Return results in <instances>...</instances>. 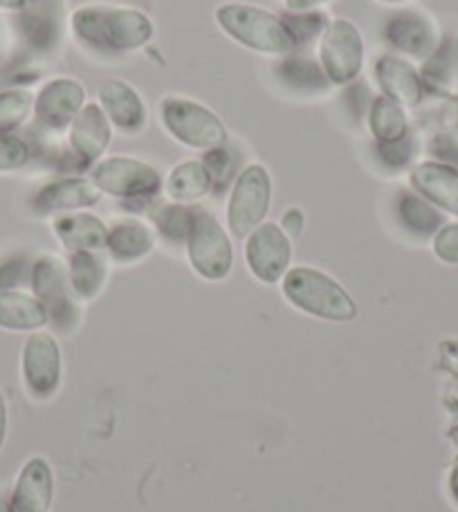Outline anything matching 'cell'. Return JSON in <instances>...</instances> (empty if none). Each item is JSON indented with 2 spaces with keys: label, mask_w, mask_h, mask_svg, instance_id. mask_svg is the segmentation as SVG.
Masks as SVG:
<instances>
[{
  "label": "cell",
  "mask_w": 458,
  "mask_h": 512,
  "mask_svg": "<svg viewBox=\"0 0 458 512\" xmlns=\"http://www.w3.org/2000/svg\"><path fill=\"white\" fill-rule=\"evenodd\" d=\"M200 160H203L214 187H225V185H229V182H234L238 171L243 169V167H238V155L229 142L223 146H216V149H212V151H205Z\"/></svg>",
  "instance_id": "obj_31"
},
{
  "label": "cell",
  "mask_w": 458,
  "mask_h": 512,
  "mask_svg": "<svg viewBox=\"0 0 458 512\" xmlns=\"http://www.w3.org/2000/svg\"><path fill=\"white\" fill-rule=\"evenodd\" d=\"M34 111V95L23 88H9L0 93V133H14Z\"/></svg>",
  "instance_id": "obj_30"
},
{
  "label": "cell",
  "mask_w": 458,
  "mask_h": 512,
  "mask_svg": "<svg viewBox=\"0 0 458 512\" xmlns=\"http://www.w3.org/2000/svg\"><path fill=\"white\" fill-rule=\"evenodd\" d=\"M281 18L286 23L297 50L301 52H306V48L322 39L324 30L331 23V18H328L324 9H313V12H288L286 9V14H281Z\"/></svg>",
  "instance_id": "obj_29"
},
{
  "label": "cell",
  "mask_w": 458,
  "mask_h": 512,
  "mask_svg": "<svg viewBox=\"0 0 458 512\" xmlns=\"http://www.w3.org/2000/svg\"><path fill=\"white\" fill-rule=\"evenodd\" d=\"M30 283L50 315V324L59 331H72L81 317V301L75 297L68 279V265L59 256L43 254L30 265Z\"/></svg>",
  "instance_id": "obj_9"
},
{
  "label": "cell",
  "mask_w": 458,
  "mask_h": 512,
  "mask_svg": "<svg viewBox=\"0 0 458 512\" xmlns=\"http://www.w3.org/2000/svg\"><path fill=\"white\" fill-rule=\"evenodd\" d=\"M97 104L102 106L108 122L122 135H140L146 131L151 111L140 90L126 79L111 77L97 90Z\"/></svg>",
  "instance_id": "obj_14"
},
{
  "label": "cell",
  "mask_w": 458,
  "mask_h": 512,
  "mask_svg": "<svg viewBox=\"0 0 458 512\" xmlns=\"http://www.w3.org/2000/svg\"><path fill=\"white\" fill-rule=\"evenodd\" d=\"M7 423H9V414H7V402L3 391H0V450H3L5 438H7Z\"/></svg>",
  "instance_id": "obj_38"
},
{
  "label": "cell",
  "mask_w": 458,
  "mask_h": 512,
  "mask_svg": "<svg viewBox=\"0 0 458 512\" xmlns=\"http://www.w3.org/2000/svg\"><path fill=\"white\" fill-rule=\"evenodd\" d=\"M243 254L247 270L256 281L277 286L292 268V239L279 223L265 221L247 236Z\"/></svg>",
  "instance_id": "obj_12"
},
{
  "label": "cell",
  "mask_w": 458,
  "mask_h": 512,
  "mask_svg": "<svg viewBox=\"0 0 458 512\" xmlns=\"http://www.w3.org/2000/svg\"><path fill=\"white\" fill-rule=\"evenodd\" d=\"M214 21L229 41L263 57H286L297 52L281 14L250 3H223L214 9Z\"/></svg>",
  "instance_id": "obj_2"
},
{
  "label": "cell",
  "mask_w": 458,
  "mask_h": 512,
  "mask_svg": "<svg viewBox=\"0 0 458 512\" xmlns=\"http://www.w3.org/2000/svg\"><path fill=\"white\" fill-rule=\"evenodd\" d=\"M382 39L393 54L427 61L441 48V27L425 9L400 7L384 21Z\"/></svg>",
  "instance_id": "obj_11"
},
{
  "label": "cell",
  "mask_w": 458,
  "mask_h": 512,
  "mask_svg": "<svg viewBox=\"0 0 458 512\" xmlns=\"http://www.w3.org/2000/svg\"><path fill=\"white\" fill-rule=\"evenodd\" d=\"M373 81L380 88V95L405 108L420 106L427 95L423 72L411 63V59L393 52H382L375 57Z\"/></svg>",
  "instance_id": "obj_15"
},
{
  "label": "cell",
  "mask_w": 458,
  "mask_h": 512,
  "mask_svg": "<svg viewBox=\"0 0 458 512\" xmlns=\"http://www.w3.org/2000/svg\"><path fill=\"white\" fill-rule=\"evenodd\" d=\"M113 124L97 102H88L68 128L70 151L81 164H97L113 142Z\"/></svg>",
  "instance_id": "obj_16"
},
{
  "label": "cell",
  "mask_w": 458,
  "mask_h": 512,
  "mask_svg": "<svg viewBox=\"0 0 458 512\" xmlns=\"http://www.w3.org/2000/svg\"><path fill=\"white\" fill-rule=\"evenodd\" d=\"M366 128H369L373 142H398L411 133L407 108L384 95L373 97L366 108Z\"/></svg>",
  "instance_id": "obj_27"
},
{
  "label": "cell",
  "mask_w": 458,
  "mask_h": 512,
  "mask_svg": "<svg viewBox=\"0 0 458 512\" xmlns=\"http://www.w3.org/2000/svg\"><path fill=\"white\" fill-rule=\"evenodd\" d=\"M378 3H384V5H405V3H409V0H378Z\"/></svg>",
  "instance_id": "obj_42"
},
{
  "label": "cell",
  "mask_w": 458,
  "mask_h": 512,
  "mask_svg": "<svg viewBox=\"0 0 458 512\" xmlns=\"http://www.w3.org/2000/svg\"><path fill=\"white\" fill-rule=\"evenodd\" d=\"M30 144L16 133H0V173L23 169L30 162Z\"/></svg>",
  "instance_id": "obj_33"
},
{
  "label": "cell",
  "mask_w": 458,
  "mask_h": 512,
  "mask_svg": "<svg viewBox=\"0 0 458 512\" xmlns=\"http://www.w3.org/2000/svg\"><path fill=\"white\" fill-rule=\"evenodd\" d=\"M187 261L203 281H225L234 270V243L229 230L207 209L196 207L194 225L185 243Z\"/></svg>",
  "instance_id": "obj_7"
},
{
  "label": "cell",
  "mask_w": 458,
  "mask_h": 512,
  "mask_svg": "<svg viewBox=\"0 0 458 512\" xmlns=\"http://www.w3.org/2000/svg\"><path fill=\"white\" fill-rule=\"evenodd\" d=\"M21 378L27 396L48 402L57 396L63 380V353L57 337L45 331L27 335L21 351Z\"/></svg>",
  "instance_id": "obj_10"
},
{
  "label": "cell",
  "mask_w": 458,
  "mask_h": 512,
  "mask_svg": "<svg viewBox=\"0 0 458 512\" xmlns=\"http://www.w3.org/2000/svg\"><path fill=\"white\" fill-rule=\"evenodd\" d=\"M108 256L104 252H72L68 256L70 288L79 301H93L106 286Z\"/></svg>",
  "instance_id": "obj_25"
},
{
  "label": "cell",
  "mask_w": 458,
  "mask_h": 512,
  "mask_svg": "<svg viewBox=\"0 0 458 512\" xmlns=\"http://www.w3.org/2000/svg\"><path fill=\"white\" fill-rule=\"evenodd\" d=\"M331 0H283L288 12H313V9H322Z\"/></svg>",
  "instance_id": "obj_37"
},
{
  "label": "cell",
  "mask_w": 458,
  "mask_h": 512,
  "mask_svg": "<svg viewBox=\"0 0 458 512\" xmlns=\"http://www.w3.org/2000/svg\"><path fill=\"white\" fill-rule=\"evenodd\" d=\"M279 225H281V230L290 236V239H297V236H301V232H304L306 216L299 207H290L283 212Z\"/></svg>",
  "instance_id": "obj_36"
},
{
  "label": "cell",
  "mask_w": 458,
  "mask_h": 512,
  "mask_svg": "<svg viewBox=\"0 0 458 512\" xmlns=\"http://www.w3.org/2000/svg\"><path fill=\"white\" fill-rule=\"evenodd\" d=\"M194 216H196V207L191 205H180V203H167L160 205L153 212V230L158 236H162L164 241L176 243V245H185L187 236L191 232V225H194Z\"/></svg>",
  "instance_id": "obj_28"
},
{
  "label": "cell",
  "mask_w": 458,
  "mask_h": 512,
  "mask_svg": "<svg viewBox=\"0 0 458 512\" xmlns=\"http://www.w3.org/2000/svg\"><path fill=\"white\" fill-rule=\"evenodd\" d=\"M288 304L308 317L324 322H353L360 313L355 299L340 281L313 265H295L281 279Z\"/></svg>",
  "instance_id": "obj_3"
},
{
  "label": "cell",
  "mask_w": 458,
  "mask_h": 512,
  "mask_svg": "<svg viewBox=\"0 0 458 512\" xmlns=\"http://www.w3.org/2000/svg\"><path fill=\"white\" fill-rule=\"evenodd\" d=\"M396 218L402 230L416 239H434V234L445 225V216L429 200L411 191H398L396 196Z\"/></svg>",
  "instance_id": "obj_24"
},
{
  "label": "cell",
  "mask_w": 458,
  "mask_h": 512,
  "mask_svg": "<svg viewBox=\"0 0 458 512\" xmlns=\"http://www.w3.org/2000/svg\"><path fill=\"white\" fill-rule=\"evenodd\" d=\"M411 189L445 214L458 216V169L450 162L425 160L409 173Z\"/></svg>",
  "instance_id": "obj_18"
},
{
  "label": "cell",
  "mask_w": 458,
  "mask_h": 512,
  "mask_svg": "<svg viewBox=\"0 0 458 512\" xmlns=\"http://www.w3.org/2000/svg\"><path fill=\"white\" fill-rule=\"evenodd\" d=\"M27 0H0V9L5 12H23Z\"/></svg>",
  "instance_id": "obj_39"
},
{
  "label": "cell",
  "mask_w": 458,
  "mask_h": 512,
  "mask_svg": "<svg viewBox=\"0 0 458 512\" xmlns=\"http://www.w3.org/2000/svg\"><path fill=\"white\" fill-rule=\"evenodd\" d=\"M272 207V176L265 164L250 162L238 171L227 200V230L234 239L245 241L265 223Z\"/></svg>",
  "instance_id": "obj_6"
},
{
  "label": "cell",
  "mask_w": 458,
  "mask_h": 512,
  "mask_svg": "<svg viewBox=\"0 0 458 512\" xmlns=\"http://www.w3.org/2000/svg\"><path fill=\"white\" fill-rule=\"evenodd\" d=\"M50 324L41 299L23 290H0V328L12 333H36Z\"/></svg>",
  "instance_id": "obj_23"
},
{
  "label": "cell",
  "mask_w": 458,
  "mask_h": 512,
  "mask_svg": "<svg viewBox=\"0 0 458 512\" xmlns=\"http://www.w3.org/2000/svg\"><path fill=\"white\" fill-rule=\"evenodd\" d=\"M54 497V474L48 461L32 456L18 472L12 495L14 512H50Z\"/></svg>",
  "instance_id": "obj_20"
},
{
  "label": "cell",
  "mask_w": 458,
  "mask_h": 512,
  "mask_svg": "<svg viewBox=\"0 0 458 512\" xmlns=\"http://www.w3.org/2000/svg\"><path fill=\"white\" fill-rule=\"evenodd\" d=\"M450 495L452 499L458 504V461L454 463V468L450 472Z\"/></svg>",
  "instance_id": "obj_40"
},
{
  "label": "cell",
  "mask_w": 458,
  "mask_h": 512,
  "mask_svg": "<svg viewBox=\"0 0 458 512\" xmlns=\"http://www.w3.org/2000/svg\"><path fill=\"white\" fill-rule=\"evenodd\" d=\"M432 250L438 261L447 265H458V223H445L434 234Z\"/></svg>",
  "instance_id": "obj_34"
},
{
  "label": "cell",
  "mask_w": 458,
  "mask_h": 512,
  "mask_svg": "<svg viewBox=\"0 0 458 512\" xmlns=\"http://www.w3.org/2000/svg\"><path fill=\"white\" fill-rule=\"evenodd\" d=\"M90 180L102 191L124 203H144L160 196L164 189L162 173L146 160L133 155H108L90 169Z\"/></svg>",
  "instance_id": "obj_5"
},
{
  "label": "cell",
  "mask_w": 458,
  "mask_h": 512,
  "mask_svg": "<svg viewBox=\"0 0 458 512\" xmlns=\"http://www.w3.org/2000/svg\"><path fill=\"white\" fill-rule=\"evenodd\" d=\"M23 272L25 263L21 259H7L3 268H0V290H16L23 279Z\"/></svg>",
  "instance_id": "obj_35"
},
{
  "label": "cell",
  "mask_w": 458,
  "mask_h": 512,
  "mask_svg": "<svg viewBox=\"0 0 458 512\" xmlns=\"http://www.w3.org/2000/svg\"><path fill=\"white\" fill-rule=\"evenodd\" d=\"M158 117L164 133L185 149L205 153L229 142L223 117L194 97L164 95L158 106Z\"/></svg>",
  "instance_id": "obj_4"
},
{
  "label": "cell",
  "mask_w": 458,
  "mask_h": 512,
  "mask_svg": "<svg viewBox=\"0 0 458 512\" xmlns=\"http://www.w3.org/2000/svg\"><path fill=\"white\" fill-rule=\"evenodd\" d=\"M420 151L418 140L414 133H409L407 137H402L398 142H387V144H378L375 142V155L378 160L389 169H405L409 164H414L416 155Z\"/></svg>",
  "instance_id": "obj_32"
},
{
  "label": "cell",
  "mask_w": 458,
  "mask_h": 512,
  "mask_svg": "<svg viewBox=\"0 0 458 512\" xmlns=\"http://www.w3.org/2000/svg\"><path fill=\"white\" fill-rule=\"evenodd\" d=\"M86 102V86L77 77H52L36 90L34 120L45 131H68Z\"/></svg>",
  "instance_id": "obj_13"
},
{
  "label": "cell",
  "mask_w": 458,
  "mask_h": 512,
  "mask_svg": "<svg viewBox=\"0 0 458 512\" xmlns=\"http://www.w3.org/2000/svg\"><path fill=\"white\" fill-rule=\"evenodd\" d=\"M54 236L72 252H104L108 239V225L90 212H68L54 216Z\"/></svg>",
  "instance_id": "obj_21"
},
{
  "label": "cell",
  "mask_w": 458,
  "mask_h": 512,
  "mask_svg": "<svg viewBox=\"0 0 458 512\" xmlns=\"http://www.w3.org/2000/svg\"><path fill=\"white\" fill-rule=\"evenodd\" d=\"M0 512H14L12 510V501H9L7 497L0 495Z\"/></svg>",
  "instance_id": "obj_41"
},
{
  "label": "cell",
  "mask_w": 458,
  "mask_h": 512,
  "mask_svg": "<svg viewBox=\"0 0 458 512\" xmlns=\"http://www.w3.org/2000/svg\"><path fill=\"white\" fill-rule=\"evenodd\" d=\"M99 200H102V191L90 178H61L36 191L32 209L41 216L84 212V209L95 207Z\"/></svg>",
  "instance_id": "obj_17"
},
{
  "label": "cell",
  "mask_w": 458,
  "mask_h": 512,
  "mask_svg": "<svg viewBox=\"0 0 458 512\" xmlns=\"http://www.w3.org/2000/svg\"><path fill=\"white\" fill-rule=\"evenodd\" d=\"M317 61L331 86L355 84L366 63V41L360 27L342 16L331 18L317 41Z\"/></svg>",
  "instance_id": "obj_8"
},
{
  "label": "cell",
  "mask_w": 458,
  "mask_h": 512,
  "mask_svg": "<svg viewBox=\"0 0 458 512\" xmlns=\"http://www.w3.org/2000/svg\"><path fill=\"white\" fill-rule=\"evenodd\" d=\"M155 243H158V234H155L149 223L140 221V218L126 216L119 218L113 225H108L104 252L115 263L131 265L144 261L155 250Z\"/></svg>",
  "instance_id": "obj_19"
},
{
  "label": "cell",
  "mask_w": 458,
  "mask_h": 512,
  "mask_svg": "<svg viewBox=\"0 0 458 512\" xmlns=\"http://www.w3.org/2000/svg\"><path fill=\"white\" fill-rule=\"evenodd\" d=\"M212 189V178H209L203 160L180 162L164 178V191H167L171 203L194 205L198 200H203Z\"/></svg>",
  "instance_id": "obj_26"
},
{
  "label": "cell",
  "mask_w": 458,
  "mask_h": 512,
  "mask_svg": "<svg viewBox=\"0 0 458 512\" xmlns=\"http://www.w3.org/2000/svg\"><path fill=\"white\" fill-rule=\"evenodd\" d=\"M70 34L90 54L122 57L144 50L155 39V23L137 7L90 3L70 14Z\"/></svg>",
  "instance_id": "obj_1"
},
{
  "label": "cell",
  "mask_w": 458,
  "mask_h": 512,
  "mask_svg": "<svg viewBox=\"0 0 458 512\" xmlns=\"http://www.w3.org/2000/svg\"><path fill=\"white\" fill-rule=\"evenodd\" d=\"M274 77L279 84L295 95L315 97L331 90V81L326 79L322 66L315 57H308L306 52H290L286 57H279L274 63Z\"/></svg>",
  "instance_id": "obj_22"
}]
</instances>
